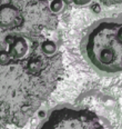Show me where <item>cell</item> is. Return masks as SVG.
Returning a JSON list of instances; mask_svg holds the SVG:
<instances>
[{
  "label": "cell",
  "instance_id": "obj_1",
  "mask_svg": "<svg viewBox=\"0 0 122 129\" xmlns=\"http://www.w3.org/2000/svg\"><path fill=\"white\" fill-rule=\"evenodd\" d=\"M81 52L100 74L122 71V22L101 20L88 30L81 42Z\"/></svg>",
  "mask_w": 122,
  "mask_h": 129
},
{
  "label": "cell",
  "instance_id": "obj_2",
  "mask_svg": "<svg viewBox=\"0 0 122 129\" xmlns=\"http://www.w3.org/2000/svg\"><path fill=\"white\" fill-rule=\"evenodd\" d=\"M41 128H100L99 117L90 110L77 109L73 107L59 106L50 111L47 119L40 125Z\"/></svg>",
  "mask_w": 122,
  "mask_h": 129
},
{
  "label": "cell",
  "instance_id": "obj_3",
  "mask_svg": "<svg viewBox=\"0 0 122 129\" xmlns=\"http://www.w3.org/2000/svg\"><path fill=\"white\" fill-rule=\"evenodd\" d=\"M23 15L14 4H6L0 7V27H15L22 21Z\"/></svg>",
  "mask_w": 122,
  "mask_h": 129
},
{
  "label": "cell",
  "instance_id": "obj_4",
  "mask_svg": "<svg viewBox=\"0 0 122 129\" xmlns=\"http://www.w3.org/2000/svg\"><path fill=\"white\" fill-rule=\"evenodd\" d=\"M41 50L43 51L46 55H54L58 51V48H57V44L52 40H48L44 39L43 41H41Z\"/></svg>",
  "mask_w": 122,
  "mask_h": 129
},
{
  "label": "cell",
  "instance_id": "obj_5",
  "mask_svg": "<svg viewBox=\"0 0 122 129\" xmlns=\"http://www.w3.org/2000/svg\"><path fill=\"white\" fill-rule=\"evenodd\" d=\"M49 8L51 10V12H53V13L60 12L63 8V1L62 0H52L49 5Z\"/></svg>",
  "mask_w": 122,
  "mask_h": 129
},
{
  "label": "cell",
  "instance_id": "obj_6",
  "mask_svg": "<svg viewBox=\"0 0 122 129\" xmlns=\"http://www.w3.org/2000/svg\"><path fill=\"white\" fill-rule=\"evenodd\" d=\"M73 4L78 5V6H84V5H88L91 2V0H72Z\"/></svg>",
  "mask_w": 122,
  "mask_h": 129
},
{
  "label": "cell",
  "instance_id": "obj_7",
  "mask_svg": "<svg viewBox=\"0 0 122 129\" xmlns=\"http://www.w3.org/2000/svg\"><path fill=\"white\" fill-rule=\"evenodd\" d=\"M91 10L93 11L94 13H99L100 11H101V7L99 6V4H93L91 6Z\"/></svg>",
  "mask_w": 122,
  "mask_h": 129
},
{
  "label": "cell",
  "instance_id": "obj_8",
  "mask_svg": "<svg viewBox=\"0 0 122 129\" xmlns=\"http://www.w3.org/2000/svg\"><path fill=\"white\" fill-rule=\"evenodd\" d=\"M62 1L65 2V4H67V5H72L73 4L72 0H62Z\"/></svg>",
  "mask_w": 122,
  "mask_h": 129
}]
</instances>
